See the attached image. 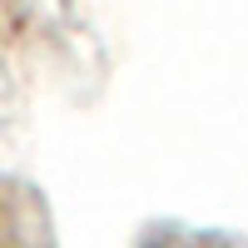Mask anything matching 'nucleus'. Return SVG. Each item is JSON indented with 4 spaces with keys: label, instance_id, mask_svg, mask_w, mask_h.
Masks as SVG:
<instances>
[]
</instances>
